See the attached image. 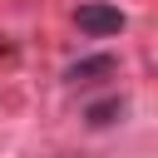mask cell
Returning a JSON list of instances; mask_svg holds the SVG:
<instances>
[{"instance_id":"obj_1","label":"cell","mask_w":158,"mask_h":158,"mask_svg":"<svg viewBox=\"0 0 158 158\" xmlns=\"http://www.w3.org/2000/svg\"><path fill=\"white\" fill-rule=\"evenodd\" d=\"M74 25H79V35H89V40H109V35H123V30H128V15H123L118 5L84 0V5L74 10Z\"/></svg>"},{"instance_id":"obj_2","label":"cell","mask_w":158,"mask_h":158,"mask_svg":"<svg viewBox=\"0 0 158 158\" xmlns=\"http://www.w3.org/2000/svg\"><path fill=\"white\" fill-rule=\"evenodd\" d=\"M118 74V59L114 54H84V59H74L69 69H64V84H104V79H114Z\"/></svg>"},{"instance_id":"obj_3","label":"cell","mask_w":158,"mask_h":158,"mask_svg":"<svg viewBox=\"0 0 158 158\" xmlns=\"http://www.w3.org/2000/svg\"><path fill=\"white\" fill-rule=\"evenodd\" d=\"M123 109H128V104H123L118 94H114V99H99V104L84 109V123H89V128H114V123L123 118Z\"/></svg>"}]
</instances>
